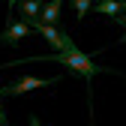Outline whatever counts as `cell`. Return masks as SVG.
<instances>
[{"instance_id": "obj_1", "label": "cell", "mask_w": 126, "mask_h": 126, "mask_svg": "<svg viewBox=\"0 0 126 126\" xmlns=\"http://www.w3.org/2000/svg\"><path fill=\"white\" fill-rule=\"evenodd\" d=\"M33 60H54V63H63L72 75H81L84 81H87V93H90V81L96 75H102V72H108V75H123V72H117V69H108V66H96L93 63V57L90 54H84L81 48H75V42H72V36H66V45H63V51H54V54H42V57H24V60H12V63H0V69H6V66H15V63H33Z\"/></svg>"}, {"instance_id": "obj_2", "label": "cell", "mask_w": 126, "mask_h": 126, "mask_svg": "<svg viewBox=\"0 0 126 126\" xmlns=\"http://www.w3.org/2000/svg\"><path fill=\"white\" fill-rule=\"evenodd\" d=\"M57 81H63V75H57V78H21V81H15V84H3L0 87V96H24V93H30V90H42V87H54Z\"/></svg>"}, {"instance_id": "obj_3", "label": "cell", "mask_w": 126, "mask_h": 126, "mask_svg": "<svg viewBox=\"0 0 126 126\" xmlns=\"http://www.w3.org/2000/svg\"><path fill=\"white\" fill-rule=\"evenodd\" d=\"M33 30H36V33L51 45V48L63 51V45H66V36H69V33H63V30H60V27H54V24H42V21H36V24H33Z\"/></svg>"}, {"instance_id": "obj_4", "label": "cell", "mask_w": 126, "mask_h": 126, "mask_svg": "<svg viewBox=\"0 0 126 126\" xmlns=\"http://www.w3.org/2000/svg\"><path fill=\"white\" fill-rule=\"evenodd\" d=\"M30 30H33V27H30L27 21H18V24H6L3 27V33H0V45H12V42H21L24 36H30Z\"/></svg>"}, {"instance_id": "obj_5", "label": "cell", "mask_w": 126, "mask_h": 126, "mask_svg": "<svg viewBox=\"0 0 126 126\" xmlns=\"http://www.w3.org/2000/svg\"><path fill=\"white\" fill-rule=\"evenodd\" d=\"M93 12L96 15H111V18H123L126 15V0H96L93 3Z\"/></svg>"}, {"instance_id": "obj_6", "label": "cell", "mask_w": 126, "mask_h": 126, "mask_svg": "<svg viewBox=\"0 0 126 126\" xmlns=\"http://www.w3.org/2000/svg\"><path fill=\"white\" fill-rule=\"evenodd\" d=\"M42 6H45V0H24V3L18 6L21 21H27L30 27H33V24L39 21V15H42Z\"/></svg>"}, {"instance_id": "obj_7", "label": "cell", "mask_w": 126, "mask_h": 126, "mask_svg": "<svg viewBox=\"0 0 126 126\" xmlns=\"http://www.w3.org/2000/svg\"><path fill=\"white\" fill-rule=\"evenodd\" d=\"M60 9H63V0H51V3H45L39 21H42V24H54V27H60V24H57V21H60Z\"/></svg>"}, {"instance_id": "obj_8", "label": "cell", "mask_w": 126, "mask_h": 126, "mask_svg": "<svg viewBox=\"0 0 126 126\" xmlns=\"http://www.w3.org/2000/svg\"><path fill=\"white\" fill-rule=\"evenodd\" d=\"M72 6H75V18L84 21L87 12H90V6H93V0H72Z\"/></svg>"}, {"instance_id": "obj_9", "label": "cell", "mask_w": 126, "mask_h": 126, "mask_svg": "<svg viewBox=\"0 0 126 126\" xmlns=\"http://www.w3.org/2000/svg\"><path fill=\"white\" fill-rule=\"evenodd\" d=\"M21 3H24V0H9V6H6V24L12 21V12H15V9H18Z\"/></svg>"}, {"instance_id": "obj_10", "label": "cell", "mask_w": 126, "mask_h": 126, "mask_svg": "<svg viewBox=\"0 0 126 126\" xmlns=\"http://www.w3.org/2000/svg\"><path fill=\"white\" fill-rule=\"evenodd\" d=\"M0 126H9V120H6V111L0 108Z\"/></svg>"}, {"instance_id": "obj_11", "label": "cell", "mask_w": 126, "mask_h": 126, "mask_svg": "<svg viewBox=\"0 0 126 126\" xmlns=\"http://www.w3.org/2000/svg\"><path fill=\"white\" fill-rule=\"evenodd\" d=\"M27 120H30V126H42V123H39V117H36V114H30V117H27Z\"/></svg>"}, {"instance_id": "obj_12", "label": "cell", "mask_w": 126, "mask_h": 126, "mask_svg": "<svg viewBox=\"0 0 126 126\" xmlns=\"http://www.w3.org/2000/svg\"><path fill=\"white\" fill-rule=\"evenodd\" d=\"M117 24H123V36H120V42H126V21H117Z\"/></svg>"}]
</instances>
